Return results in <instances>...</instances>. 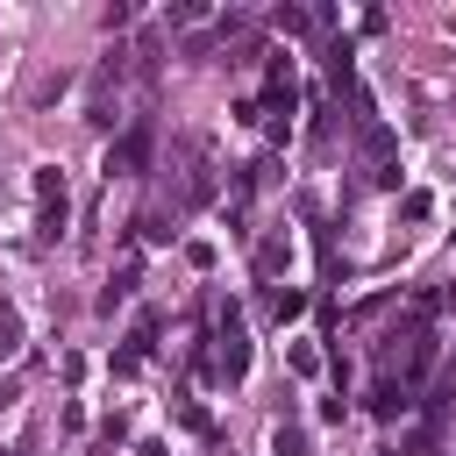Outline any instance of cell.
<instances>
[{
  "label": "cell",
  "instance_id": "1",
  "mask_svg": "<svg viewBox=\"0 0 456 456\" xmlns=\"http://www.w3.org/2000/svg\"><path fill=\"white\" fill-rule=\"evenodd\" d=\"M150 164V128H128L121 142H114V157H107V171H121V178H135Z\"/></svg>",
  "mask_w": 456,
  "mask_h": 456
},
{
  "label": "cell",
  "instance_id": "2",
  "mask_svg": "<svg viewBox=\"0 0 456 456\" xmlns=\"http://www.w3.org/2000/svg\"><path fill=\"white\" fill-rule=\"evenodd\" d=\"M14 342H21V328H14V314H0V356H14Z\"/></svg>",
  "mask_w": 456,
  "mask_h": 456
}]
</instances>
